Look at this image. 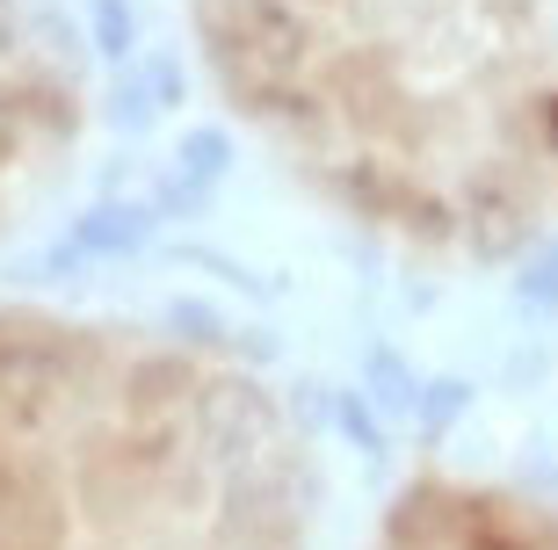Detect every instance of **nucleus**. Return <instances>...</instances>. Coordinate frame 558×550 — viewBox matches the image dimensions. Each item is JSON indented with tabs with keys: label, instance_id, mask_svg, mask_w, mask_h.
Segmentation results:
<instances>
[{
	"label": "nucleus",
	"instance_id": "nucleus-1",
	"mask_svg": "<svg viewBox=\"0 0 558 550\" xmlns=\"http://www.w3.org/2000/svg\"><path fill=\"white\" fill-rule=\"evenodd\" d=\"M218 102L333 218L421 261L558 240V0H189Z\"/></svg>",
	"mask_w": 558,
	"mask_h": 550
},
{
	"label": "nucleus",
	"instance_id": "nucleus-3",
	"mask_svg": "<svg viewBox=\"0 0 558 550\" xmlns=\"http://www.w3.org/2000/svg\"><path fill=\"white\" fill-rule=\"evenodd\" d=\"M371 550H558V500L500 478H414Z\"/></svg>",
	"mask_w": 558,
	"mask_h": 550
},
{
	"label": "nucleus",
	"instance_id": "nucleus-2",
	"mask_svg": "<svg viewBox=\"0 0 558 550\" xmlns=\"http://www.w3.org/2000/svg\"><path fill=\"white\" fill-rule=\"evenodd\" d=\"M319 464L240 355L0 305V550H312Z\"/></svg>",
	"mask_w": 558,
	"mask_h": 550
}]
</instances>
